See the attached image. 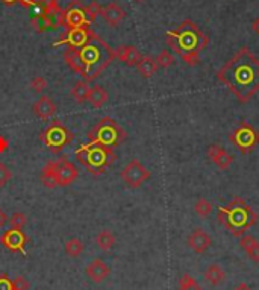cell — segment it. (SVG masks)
Wrapping results in <instances>:
<instances>
[{
  "label": "cell",
  "instance_id": "1",
  "mask_svg": "<svg viewBox=\"0 0 259 290\" xmlns=\"http://www.w3.org/2000/svg\"><path fill=\"white\" fill-rule=\"evenodd\" d=\"M217 79L246 104L259 91V59L249 47H241L217 71Z\"/></svg>",
  "mask_w": 259,
  "mask_h": 290
},
{
  "label": "cell",
  "instance_id": "2",
  "mask_svg": "<svg viewBox=\"0 0 259 290\" xmlns=\"http://www.w3.org/2000/svg\"><path fill=\"white\" fill-rule=\"evenodd\" d=\"M116 59V51L102 40L96 32L91 35L90 41L80 49H68L64 52L67 65L79 73L87 82L96 79L112 61Z\"/></svg>",
  "mask_w": 259,
  "mask_h": 290
},
{
  "label": "cell",
  "instance_id": "3",
  "mask_svg": "<svg viewBox=\"0 0 259 290\" xmlns=\"http://www.w3.org/2000/svg\"><path fill=\"white\" fill-rule=\"evenodd\" d=\"M167 44L182 58V61L195 67L200 64V52L206 49L209 38L200 31V28L193 20H184L176 29L165 34Z\"/></svg>",
  "mask_w": 259,
  "mask_h": 290
},
{
  "label": "cell",
  "instance_id": "4",
  "mask_svg": "<svg viewBox=\"0 0 259 290\" xmlns=\"http://www.w3.org/2000/svg\"><path fill=\"white\" fill-rule=\"evenodd\" d=\"M218 222L232 232V235L241 237L258 222V214L243 198H234L226 207L218 210Z\"/></svg>",
  "mask_w": 259,
  "mask_h": 290
},
{
  "label": "cell",
  "instance_id": "5",
  "mask_svg": "<svg viewBox=\"0 0 259 290\" xmlns=\"http://www.w3.org/2000/svg\"><path fill=\"white\" fill-rule=\"evenodd\" d=\"M76 157L87 167V171L94 175L103 174L105 169L112 166L117 158L114 148L102 146L91 141L88 144H83L80 149H77Z\"/></svg>",
  "mask_w": 259,
  "mask_h": 290
},
{
  "label": "cell",
  "instance_id": "6",
  "mask_svg": "<svg viewBox=\"0 0 259 290\" xmlns=\"http://www.w3.org/2000/svg\"><path fill=\"white\" fill-rule=\"evenodd\" d=\"M88 138L91 143H97L108 148H116L126 140L125 129L112 118L105 117L88 132Z\"/></svg>",
  "mask_w": 259,
  "mask_h": 290
},
{
  "label": "cell",
  "instance_id": "7",
  "mask_svg": "<svg viewBox=\"0 0 259 290\" xmlns=\"http://www.w3.org/2000/svg\"><path fill=\"white\" fill-rule=\"evenodd\" d=\"M232 144L243 154H252L259 144V132L247 122H243L229 137Z\"/></svg>",
  "mask_w": 259,
  "mask_h": 290
},
{
  "label": "cell",
  "instance_id": "8",
  "mask_svg": "<svg viewBox=\"0 0 259 290\" xmlns=\"http://www.w3.org/2000/svg\"><path fill=\"white\" fill-rule=\"evenodd\" d=\"M41 138L44 140V143L49 148V151H52L53 154H58L73 140V134L65 128L63 123L53 122L44 131V134L41 135Z\"/></svg>",
  "mask_w": 259,
  "mask_h": 290
},
{
  "label": "cell",
  "instance_id": "9",
  "mask_svg": "<svg viewBox=\"0 0 259 290\" xmlns=\"http://www.w3.org/2000/svg\"><path fill=\"white\" fill-rule=\"evenodd\" d=\"M61 25L74 29V28H88L90 21L85 14V6L80 3V0H73L67 5V8L63 9L61 14Z\"/></svg>",
  "mask_w": 259,
  "mask_h": 290
},
{
  "label": "cell",
  "instance_id": "10",
  "mask_svg": "<svg viewBox=\"0 0 259 290\" xmlns=\"http://www.w3.org/2000/svg\"><path fill=\"white\" fill-rule=\"evenodd\" d=\"M149 178H150V172L138 160L129 161L126 164V167L122 171V179L126 182V185L130 187V188H139Z\"/></svg>",
  "mask_w": 259,
  "mask_h": 290
},
{
  "label": "cell",
  "instance_id": "11",
  "mask_svg": "<svg viewBox=\"0 0 259 290\" xmlns=\"http://www.w3.org/2000/svg\"><path fill=\"white\" fill-rule=\"evenodd\" d=\"M94 32L90 29V28H74V29H68L64 34V37L61 40H58L55 43V46H60V44H68L71 49H80L82 46H85L91 35Z\"/></svg>",
  "mask_w": 259,
  "mask_h": 290
},
{
  "label": "cell",
  "instance_id": "12",
  "mask_svg": "<svg viewBox=\"0 0 259 290\" xmlns=\"http://www.w3.org/2000/svg\"><path fill=\"white\" fill-rule=\"evenodd\" d=\"M53 169H55L58 185H61V187H67V185L73 184L79 176V171L76 169V166L73 163H70L67 158L53 161Z\"/></svg>",
  "mask_w": 259,
  "mask_h": 290
},
{
  "label": "cell",
  "instance_id": "13",
  "mask_svg": "<svg viewBox=\"0 0 259 290\" xmlns=\"http://www.w3.org/2000/svg\"><path fill=\"white\" fill-rule=\"evenodd\" d=\"M208 158L221 171H227L231 164L234 163V157L220 144H209L208 148Z\"/></svg>",
  "mask_w": 259,
  "mask_h": 290
},
{
  "label": "cell",
  "instance_id": "14",
  "mask_svg": "<svg viewBox=\"0 0 259 290\" xmlns=\"http://www.w3.org/2000/svg\"><path fill=\"white\" fill-rule=\"evenodd\" d=\"M85 274H87V277H88L93 283L100 284V283H103V281L109 277V274H111V268H109L103 260H100V258H94V260L87 266Z\"/></svg>",
  "mask_w": 259,
  "mask_h": 290
},
{
  "label": "cell",
  "instance_id": "15",
  "mask_svg": "<svg viewBox=\"0 0 259 290\" xmlns=\"http://www.w3.org/2000/svg\"><path fill=\"white\" fill-rule=\"evenodd\" d=\"M100 15L103 17V20H105L109 26H117V25H120V23L125 20L126 12H125V9H123L117 2H111V3H108L106 6H102Z\"/></svg>",
  "mask_w": 259,
  "mask_h": 290
},
{
  "label": "cell",
  "instance_id": "16",
  "mask_svg": "<svg viewBox=\"0 0 259 290\" xmlns=\"http://www.w3.org/2000/svg\"><path fill=\"white\" fill-rule=\"evenodd\" d=\"M211 245H212V238L209 237L208 232H205L200 228H195L188 237V246L194 251L195 254L206 252Z\"/></svg>",
  "mask_w": 259,
  "mask_h": 290
},
{
  "label": "cell",
  "instance_id": "17",
  "mask_svg": "<svg viewBox=\"0 0 259 290\" xmlns=\"http://www.w3.org/2000/svg\"><path fill=\"white\" fill-rule=\"evenodd\" d=\"M2 243L11 249V251H20L24 252V245H26V235L21 230H9L2 235Z\"/></svg>",
  "mask_w": 259,
  "mask_h": 290
},
{
  "label": "cell",
  "instance_id": "18",
  "mask_svg": "<svg viewBox=\"0 0 259 290\" xmlns=\"http://www.w3.org/2000/svg\"><path fill=\"white\" fill-rule=\"evenodd\" d=\"M34 113L43 120H49L50 117L55 116L56 113V105L49 96H41L35 104H34Z\"/></svg>",
  "mask_w": 259,
  "mask_h": 290
},
{
  "label": "cell",
  "instance_id": "19",
  "mask_svg": "<svg viewBox=\"0 0 259 290\" xmlns=\"http://www.w3.org/2000/svg\"><path fill=\"white\" fill-rule=\"evenodd\" d=\"M116 58L123 61L129 67H136L138 62L142 58V55L139 54V51L135 46H120L116 49Z\"/></svg>",
  "mask_w": 259,
  "mask_h": 290
},
{
  "label": "cell",
  "instance_id": "20",
  "mask_svg": "<svg viewBox=\"0 0 259 290\" xmlns=\"http://www.w3.org/2000/svg\"><path fill=\"white\" fill-rule=\"evenodd\" d=\"M240 245L249 255V258L255 263H259V241L250 234H244L240 237Z\"/></svg>",
  "mask_w": 259,
  "mask_h": 290
},
{
  "label": "cell",
  "instance_id": "21",
  "mask_svg": "<svg viewBox=\"0 0 259 290\" xmlns=\"http://www.w3.org/2000/svg\"><path fill=\"white\" fill-rule=\"evenodd\" d=\"M205 280L208 284H211L212 287L220 286L221 283H224L226 280V272L221 269V266L218 264H209L208 269L205 271Z\"/></svg>",
  "mask_w": 259,
  "mask_h": 290
},
{
  "label": "cell",
  "instance_id": "22",
  "mask_svg": "<svg viewBox=\"0 0 259 290\" xmlns=\"http://www.w3.org/2000/svg\"><path fill=\"white\" fill-rule=\"evenodd\" d=\"M31 23H32V28L37 31V32H46L49 29H58V26L52 21V18L46 14H32V18H31Z\"/></svg>",
  "mask_w": 259,
  "mask_h": 290
},
{
  "label": "cell",
  "instance_id": "23",
  "mask_svg": "<svg viewBox=\"0 0 259 290\" xmlns=\"http://www.w3.org/2000/svg\"><path fill=\"white\" fill-rule=\"evenodd\" d=\"M108 91L103 88V87H100V85H96V87H93V88H90V93H88V102L94 107V108H100L102 105H105L106 104V101H108Z\"/></svg>",
  "mask_w": 259,
  "mask_h": 290
},
{
  "label": "cell",
  "instance_id": "24",
  "mask_svg": "<svg viewBox=\"0 0 259 290\" xmlns=\"http://www.w3.org/2000/svg\"><path fill=\"white\" fill-rule=\"evenodd\" d=\"M136 68H138V71H139V75H141L142 78L149 79V78H152V76L158 71L159 67H158L155 58H152V57H142L141 61L138 62Z\"/></svg>",
  "mask_w": 259,
  "mask_h": 290
},
{
  "label": "cell",
  "instance_id": "25",
  "mask_svg": "<svg viewBox=\"0 0 259 290\" xmlns=\"http://www.w3.org/2000/svg\"><path fill=\"white\" fill-rule=\"evenodd\" d=\"M71 98L77 102V104H83L88 99V93H90V85L87 81H79L73 85L71 88Z\"/></svg>",
  "mask_w": 259,
  "mask_h": 290
},
{
  "label": "cell",
  "instance_id": "26",
  "mask_svg": "<svg viewBox=\"0 0 259 290\" xmlns=\"http://www.w3.org/2000/svg\"><path fill=\"white\" fill-rule=\"evenodd\" d=\"M96 243L102 251H109L116 246V235L108 230H103L97 234L96 237Z\"/></svg>",
  "mask_w": 259,
  "mask_h": 290
},
{
  "label": "cell",
  "instance_id": "27",
  "mask_svg": "<svg viewBox=\"0 0 259 290\" xmlns=\"http://www.w3.org/2000/svg\"><path fill=\"white\" fill-rule=\"evenodd\" d=\"M41 182L44 184V187L47 188H55L58 187V181H56V175H55V169H53V161L47 163L46 167L41 172Z\"/></svg>",
  "mask_w": 259,
  "mask_h": 290
},
{
  "label": "cell",
  "instance_id": "28",
  "mask_svg": "<svg viewBox=\"0 0 259 290\" xmlns=\"http://www.w3.org/2000/svg\"><path fill=\"white\" fill-rule=\"evenodd\" d=\"M83 252V243L79 238H70L65 241V254L68 257L77 258Z\"/></svg>",
  "mask_w": 259,
  "mask_h": 290
},
{
  "label": "cell",
  "instance_id": "29",
  "mask_svg": "<svg viewBox=\"0 0 259 290\" xmlns=\"http://www.w3.org/2000/svg\"><path fill=\"white\" fill-rule=\"evenodd\" d=\"M194 210H195V213H197L200 218H208V216L212 213V204H211L208 199L200 198V199H197V201H195Z\"/></svg>",
  "mask_w": 259,
  "mask_h": 290
},
{
  "label": "cell",
  "instance_id": "30",
  "mask_svg": "<svg viewBox=\"0 0 259 290\" xmlns=\"http://www.w3.org/2000/svg\"><path fill=\"white\" fill-rule=\"evenodd\" d=\"M155 61H156L158 67H161V68H168V67H171V65L175 64V57H173V54H171L170 51L164 49V51L159 52V55L155 58Z\"/></svg>",
  "mask_w": 259,
  "mask_h": 290
},
{
  "label": "cell",
  "instance_id": "31",
  "mask_svg": "<svg viewBox=\"0 0 259 290\" xmlns=\"http://www.w3.org/2000/svg\"><path fill=\"white\" fill-rule=\"evenodd\" d=\"M8 222L12 230H21L27 224V216L23 213H14L11 218H8Z\"/></svg>",
  "mask_w": 259,
  "mask_h": 290
},
{
  "label": "cell",
  "instance_id": "32",
  "mask_svg": "<svg viewBox=\"0 0 259 290\" xmlns=\"http://www.w3.org/2000/svg\"><path fill=\"white\" fill-rule=\"evenodd\" d=\"M100 9H102V6L97 2H93L88 6H85V14H87V18H88L90 25L96 20L97 14H100Z\"/></svg>",
  "mask_w": 259,
  "mask_h": 290
},
{
  "label": "cell",
  "instance_id": "33",
  "mask_svg": "<svg viewBox=\"0 0 259 290\" xmlns=\"http://www.w3.org/2000/svg\"><path fill=\"white\" fill-rule=\"evenodd\" d=\"M31 88H32L35 93H43V91L47 88V81H46L43 76H35V78L31 81Z\"/></svg>",
  "mask_w": 259,
  "mask_h": 290
},
{
  "label": "cell",
  "instance_id": "34",
  "mask_svg": "<svg viewBox=\"0 0 259 290\" xmlns=\"http://www.w3.org/2000/svg\"><path fill=\"white\" fill-rule=\"evenodd\" d=\"M11 290H29V281L24 277H17L11 281Z\"/></svg>",
  "mask_w": 259,
  "mask_h": 290
},
{
  "label": "cell",
  "instance_id": "35",
  "mask_svg": "<svg viewBox=\"0 0 259 290\" xmlns=\"http://www.w3.org/2000/svg\"><path fill=\"white\" fill-rule=\"evenodd\" d=\"M11 178H12L11 171H9L3 163H0V187H5V185L9 182Z\"/></svg>",
  "mask_w": 259,
  "mask_h": 290
},
{
  "label": "cell",
  "instance_id": "36",
  "mask_svg": "<svg viewBox=\"0 0 259 290\" xmlns=\"http://www.w3.org/2000/svg\"><path fill=\"white\" fill-rule=\"evenodd\" d=\"M0 290H11V281L8 280L6 275L0 277Z\"/></svg>",
  "mask_w": 259,
  "mask_h": 290
},
{
  "label": "cell",
  "instance_id": "37",
  "mask_svg": "<svg viewBox=\"0 0 259 290\" xmlns=\"http://www.w3.org/2000/svg\"><path fill=\"white\" fill-rule=\"evenodd\" d=\"M24 8H35L40 0H18Z\"/></svg>",
  "mask_w": 259,
  "mask_h": 290
},
{
  "label": "cell",
  "instance_id": "38",
  "mask_svg": "<svg viewBox=\"0 0 259 290\" xmlns=\"http://www.w3.org/2000/svg\"><path fill=\"white\" fill-rule=\"evenodd\" d=\"M8 146H9L8 140H6L5 137H2V135H0V154H2V152H5V151L8 149Z\"/></svg>",
  "mask_w": 259,
  "mask_h": 290
},
{
  "label": "cell",
  "instance_id": "39",
  "mask_svg": "<svg viewBox=\"0 0 259 290\" xmlns=\"http://www.w3.org/2000/svg\"><path fill=\"white\" fill-rule=\"evenodd\" d=\"M6 222H8V216L5 214L3 210H0V228H3L6 225Z\"/></svg>",
  "mask_w": 259,
  "mask_h": 290
},
{
  "label": "cell",
  "instance_id": "40",
  "mask_svg": "<svg viewBox=\"0 0 259 290\" xmlns=\"http://www.w3.org/2000/svg\"><path fill=\"white\" fill-rule=\"evenodd\" d=\"M252 31L256 34V35H259V17L258 18H255L253 21H252Z\"/></svg>",
  "mask_w": 259,
  "mask_h": 290
},
{
  "label": "cell",
  "instance_id": "41",
  "mask_svg": "<svg viewBox=\"0 0 259 290\" xmlns=\"http://www.w3.org/2000/svg\"><path fill=\"white\" fill-rule=\"evenodd\" d=\"M2 3H5V5H14L15 2H18V0H0Z\"/></svg>",
  "mask_w": 259,
  "mask_h": 290
},
{
  "label": "cell",
  "instance_id": "42",
  "mask_svg": "<svg viewBox=\"0 0 259 290\" xmlns=\"http://www.w3.org/2000/svg\"><path fill=\"white\" fill-rule=\"evenodd\" d=\"M135 2H144V0H135Z\"/></svg>",
  "mask_w": 259,
  "mask_h": 290
}]
</instances>
